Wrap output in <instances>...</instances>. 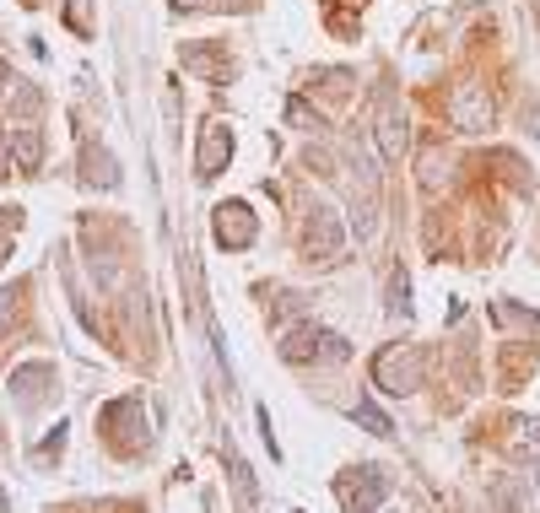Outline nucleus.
Masks as SVG:
<instances>
[{
  "label": "nucleus",
  "mask_w": 540,
  "mask_h": 513,
  "mask_svg": "<svg viewBox=\"0 0 540 513\" xmlns=\"http://www.w3.org/2000/svg\"><path fill=\"white\" fill-rule=\"evenodd\" d=\"M487 119H492V103H487L476 87H465V92L454 97V124H460V130H487Z\"/></svg>",
  "instance_id": "f257e3e1"
},
{
  "label": "nucleus",
  "mask_w": 540,
  "mask_h": 513,
  "mask_svg": "<svg viewBox=\"0 0 540 513\" xmlns=\"http://www.w3.org/2000/svg\"><path fill=\"white\" fill-rule=\"evenodd\" d=\"M379 141H384V157H400V146H406V119H400L395 97H379Z\"/></svg>",
  "instance_id": "f03ea898"
},
{
  "label": "nucleus",
  "mask_w": 540,
  "mask_h": 513,
  "mask_svg": "<svg viewBox=\"0 0 540 513\" xmlns=\"http://www.w3.org/2000/svg\"><path fill=\"white\" fill-rule=\"evenodd\" d=\"M227 151H233V135H227L222 124H211V130H206V146H200V179H211Z\"/></svg>",
  "instance_id": "7ed1b4c3"
},
{
  "label": "nucleus",
  "mask_w": 540,
  "mask_h": 513,
  "mask_svg": "<svg viewBox=\"0 0 540 513\" xmlns=\"http://www.w3.org/2000/svg\"><path fill=\"white\" fill-rule=\"evenodd\" d=\"M11 146H16L22 168H38V157H43V141H38V130H32V124H16V130H11Z\"/></svg>",
  "instance_id": "20e7f679"
},
{
  "label": "nucleus",
  "mask_w": 540,
  "mask_h": 513,
  "mask_svg": "<svg viewBox=\"0 0 540 513\" xmlns=\"http://www.w3.org/2000/svg\"><path fill=\"white\" fill-rule=\"evenodd\" d=\"M314 233H319V254H330V249H335V222H330L325 206H314ZM314 233H308V238H314Z\"/></svg>",
  "instance_id": "39448f33"
},
{
  "label": "nucleus",
  "mask_w": 540,
  "mask_h": 513,
  "mask_svg": "<svg viewBox=\"0 0 540 513\" xmlns=\"http://www.w3.org/2000/svg\"><path fill=\"white\" fill-rule=\"evenodd\" d=\"M357 417H362V422H368V427H373V433H379V438H384V433H389V417H384V411H379V406H373V400H357Z\"/></svg>",
  "instance_id": "423d86ee"
},
{
  "label": "nucleus",
  "mask_w": 540,
  "mask_h": 513,
  "mask_svg": "<svg viewBox=\"0 0 540 513\" xmlns=\"http://www.w3.org/2000/svg\"><path fill=\"white\" fill-rule=\"evenodd\" d=\"M5 81H11V76H5V65H0V87H5Z\"/></svg>",
  "instance_id": "0eeeda50"
}]
</instances>
